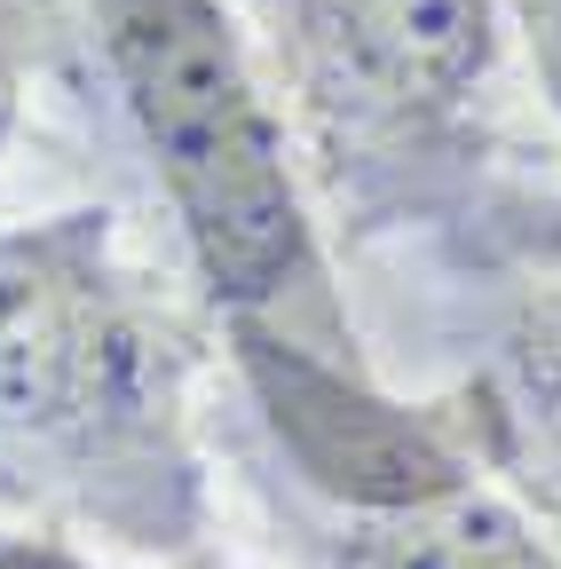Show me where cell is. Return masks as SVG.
<instances>
[{
  "label": "cell",
  "mask_w": 561,
  "mask_h": 569,
  "mask_svg": "<svg viewBox=\"0 0 561 569\" xmlns=\"http://www.w3.org/2000/svg\"><path fill=\"white\" fill-rule=\"evenodd\" d=\"M103 246V213H63L0 246V475L72 498L127 546H190V348L167 309L111 277Z\"/></svg>",
  "instance_id": "cell-1"
},
{
  "label": "cell",
  "mask_w": 561,
  "mask_h": 569,
  "mask_svg": "<svg viewBox=\"0 0 561 569\" xmlns=\"http://www.w3.org/2000/svg\"><path fill=\"white\" fill-rule=\"evenodd\" d=\"M96 48L182 222L198 277L238 332L348 356L340 301L317 261L285 111L269 103L222 0H88Z\"/></svg>",
  "instance_id": "cell-2"
},
{
  "label": "cell",
  "mask_w": 561,
  "mask_h": 569,
  "mask_svg": "<svg viewBox=\"0 0 561 569\" xmlns=\"http://www.w3.org/2000/svg\"><path fill=\"white\" fill-rule=\"evenodd\" d=\"M340 206L403 222L482 174L507 0H253Z\"/></svg>",
  "instance_id": "cell-3"
},
{
  "label": "cell",
  "mask_w": 561,
  "mask_h": 569,
  "mask_svg": "<svg viewBox=\"0 0 561 569\" xmlns=\"http://www.w3.org/2000/svg\"><path fill=\"white\" fill-rule=\"evenodd\" d=\"M332 569H561V546L474 475L348 507L332 530Z\"/></svg>",
  "instance_id": "cell-4"
},
{
  "label": "cell",
  "mask_w": 561,
  "mask_h": 569,
  "mask_svg": "<svg viewBox=\"0 0 561 569\" xmlns=\"http://www.w3.org/2000/svg\"><path fill=\"white\" fill-rule=\"evenodd\" d=\"M0 569H88V561L56 538H0Z\"/></svg>",
  "instance_id": "cell-5"
},
{
  "label": "cell",
  "mask_w": 561,
  "mask_h": 569,
  "mask_svg": "<svg viewBox=\"0 0 561 569\" xmlns=\"http://www.w3.org/2000/svg\"><path fill=\"white\" fill-rule=\"evenodd\" d=\"M182 569H214V561H198V553H190V561H182Z\"/></svg>",
  "instance_id": "cell-6"
}]
</instances>
